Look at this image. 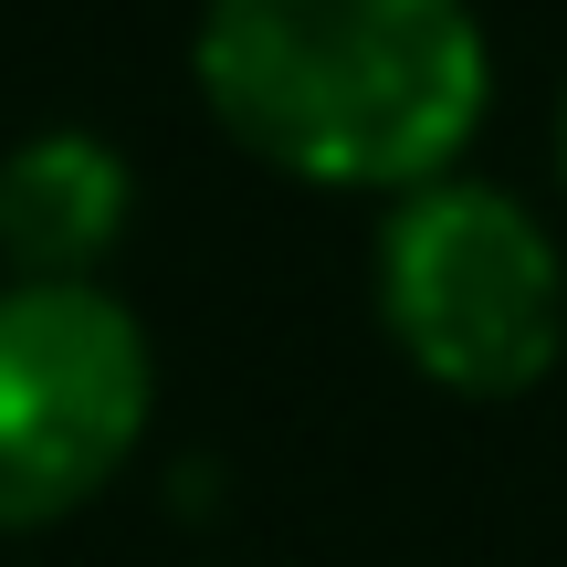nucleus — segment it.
I'll return each instance as SVG.
<instances>
[{
    "label": "nucleus",
    "instance_id": "4",
    "mask_svg": "<svg viewBox=\"0 0 567 567\" xmlns=\"http://www.w3.org/2000/svg\"><path fill=\"white\" fill-rule=\"evenodd\" d=\"M137 221V168L95 126H32L0 147V264L11 284H95Z\"/></svg>",
    "mask_w": 567,
    "mask_h": 567
},
{
    "label": "nucleus",
    "instance_id": "3",
    "mask_svg": "<svg viewBox=\"0 0 567 567\" xmlns=\"http://www.w3.org/2000/svg\"><path fill=\"white\" fill-rule=\"evenodd\" d=\"M158 421V347L105 284H0V536L84 515Z\"/></svg>",
    "mask_w": 567,
    "mask_h": 567
},
{
    "label": "nucleus",
    "instance_id": "5",
    "mask_svg": "<svg viewBox=\"0 0 567 567\" xmlns=\"http://www.w3.org/2000/svg\"><path fill=\"white\" fill-rule=\"evenodd\" d=\"M557 179H567V95H557Z\"/></svg>",
    "mask_w": 567,
    "mask_h": 567
},
{
    "label": "nucleus",
    "instance_id": "2",
    "mask_svg": "<svg viewBox=\"0 0 567 567\" xmlns=\"http://www.w3.org/2000/svg\"><path fill=\"white\" fill-rule=\"evenodd\" d=\"M368 305L442 400H526L567 358V252L515 189L431 179L379 210Z\"/></svg>",
    "mask_w": 567,
    "mask_h": 567
},
{
    "label": "nucleus",
    "instance_id": "1",
    "mask_svg": "<svg viewBox=\"0 0 567 567\" xmlns=\"http://www.w3.org/2000/svg\"><path fill=\"white\" fill-rule=\"evenodd\" d=\"M189 84L252 168L410 200L484 137L494 42L473 0H200Z\"/></svg>",
    "mask_w": 567,
    "mask_h": 567
}]
</instances>
